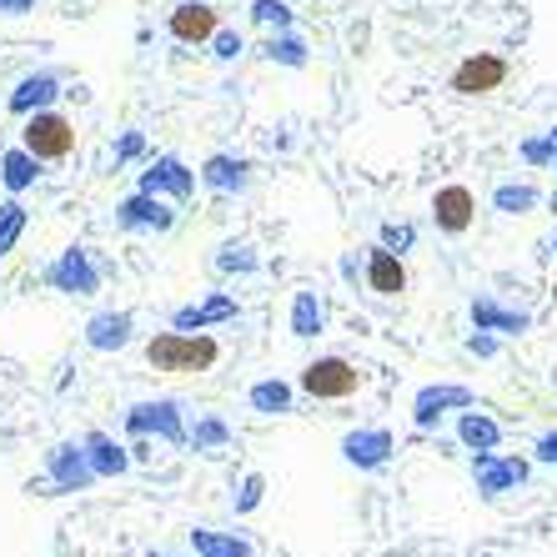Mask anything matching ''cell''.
<instances>
[{
    "label": "cell",
    "mask_w": 557,
    "mask_h": 557,
    "mask_svg": "<svg viewBox=\"0 0 557 557\" xmlns=\"http://www.w3.org/2000/svg\"><path fill=\"white\" fill-rule=\"evenodd\" d=\"M472 326L478 332H497V337H522L532 326V317L528 311H518V307H503L497 297H472Z\"/></svg>",
    "instance_id": "7"
},
{
    "label": "cell",
    "mask_w": 557,
    "mask_h": 557,
    "mask_svg": "<svg viewBox=\"0 0 557 557\" xmlns=\"http://www.w3.org/2000/svg\"><path fill=\"white\" fill-rule=\"evenodd\" d=\"M467 351H478V357H493V351H497V337H493V332H478V337L467 342Z\"/></svg>",
    "instance_id": "35"
},
{
    "label": "cell",
    "mask_w": 557,
    "mask_h": 557,
    "mask_svg": "<svg viewBox=\"0 0 557 557\" xmlns=\"http://www.w3.org/2000/svg\"><path fill=\"white\" fill-rule=\"evenodd\" d=\"M131 332V317H96L91 322V347H121Z\"/></svg>",
    "instance_id": "25"
},
{
    "label": "cell",
    "mask_w": 557,
    "mask_h": 557,
    "mask_svg": "<svg viewBox=\"0 0 557 557\" xmlns=\"http://www.w3.org/2000/svg\"><path fill=\"white\" fill-rule=\"evenodd\" d=\"M322 322H326L322 297H317V292H297V301H292V332H297V337H317Z\"/></svg>",
    "instance_id": "16"
},
{
    "label": "cell",
    "mask_w": 557,
    "mask_h": 557,
    "mask_svg": "<svg viewBox=\"0 0 557 557\" xmlns=\"http://www.w3.org/2000/svg\"><path fill=\"white\" fill-rule=\"evenodd\" d=\"M196 437H201V442H221V437H226V432H221L216 422H207V428H196Z\"/></svg>",
    "instance_id": "38"
},
{
    "label": "cell",
    "mask_w": 557,
    "mask_h": 557,
    "mask_svg": "<svg viewBox=\"0 0 557 557\" xmlns=\"http://www.w3.org/2000/svg\"><path fill=\"white\" fill-rule=\"evenodd\" d=\"M201 182L216 186V191H236V186H247V161H232V156H211L207 171H201Z\"/></svg>",
    "instance_id": "17"
},
{
    "label": "cell",
    "mask_w": 557,
    "mask_h": 557,
    "mask_svg": "<svg viewBox=\"0 0 557 557\" xmlns=\"http://www.w3.org/2000/svg\"><path fill=\"white\" fill-rule=\"evenodd\" d=\"M522 161H528V166H557L553 136H532V141H522Z\"/></svg>",
    "instance_id": "29"
},
{
    "label": "cell",
    "mask_w": 557,
    "mask_h": 557,
    "mask_svg": "<svg viewBox=\"0 0 557 557\" xmlns=\"http://www.w3.org/2000/svg\"><path fill=\"white\" fill-rule=\"evenodd\" d=\"M257 503H261V478H247V493H242V503L236 507L247 512V507H257Z\"/></svg>",
    "instance_id": "36"
},
{
    "label": "cell",
    "mask_w": 557,
    "mask_h": 557,
    "mask_svg": "<svg viewBox=\"0 0 557 557\" xmlns=\"http://www.w3.org/2000/svg\"><path fill=\"white\" fill-rule=\"evenodd\" d=\"M221 347L211 337H186V332H166V337L146 342V362L156 372H207L216 367Z\"/></svg>",
    "instance_id": "1"
},
{
    "label": "cell",
    "mask_w": 557,
    "mask_h": 557,
    "mask_svg": "<svg viewBox=\"0 0 557 557\" xmlns=\"http://www.w3.org/2000/svg\"><path fill=\"white\" fill-rule=\"evenodd\" d=\"M547 136H553V146H557V126H547Z\"/></svg>",
    "instance_id": "39"
},
{
    "label": "cell",
    "mask_w": 557,
    "mask_h": 557,
    "mask_svg": "<svg viewBox=\"0 0 557 557\" xmlns=\"http://www.w3.org/2000/svg\"><path fill=\"white\" fill-rule=\"evenodd\" d=\"M232 301L226 297H216V301H207V307H186L182 317H176V326H207V322H221V317H232Z\"/></svg>",
    "instance_id": "26"
},
{
    "label": "cell",
    "mask_w": 557,
    "mask_h": 557,
    "mask_svg": "<svg viewBox=\"0 0 557 557\" xmlns=\"http://www.w3.org/2000/svg\"><path fill=\"white\" fill-rule=\"evenodd\" d=\"M532 457H537V462H547V467H557V432H543V437H537V447H532Z\"/></svg>",
    "instance_id": "34"
},
{
    "label": "cell",
    "mask_w": 557,
    "mask_h": 557,
    "mask_svg": "<svg viewBox=\"0 0 557 557\" xmlns=\"http://www.w3.org/2000/svg\"><path fill=\"white\" fill-rule=\"evenodd\" d=\"M553 251H557V232H553Z\"/></svg>",
    "instance_id": "40"
},
{
    "label": "cell",
    "mask_w": 557,
    "mask_h": 557,
    "mask_svg": "<svg viewBox=\"0 0 557 557\" xmlns=\"http://www.w3.org/2000/svg\"><path fill=\"white\" fill-rule=\"evenodd\" d=\"M51 96H55V76H26L21 86H15V96H11V111L26 116L30 106H46Z\"/></svg>",
    "instance_id": "20"
},
{
    "label": "cell",
    "mask_w": 557,
    "mask_h": 557,
    "mask_svg": "<svg viewBox=\"0 0 557 557\" xmlns=\"http://www.w3.org/2000/svg\"><path fill=\"white\" fill-rule=\"evenodd\" d=\"M216 55L221 61H236L242 55V36L236 30H216Z\"/></svg>",
    "instance_id": "33"
},
{
    "label": "cell",
    "mask_w": 557,
    "mask_h": 557,
    "mask_svg": "<svg viewBox=\"0 0 557 557\" xmlns=\"http://www.w3.org/2000/svg\"><path fill=\"white\" fill-rule=\"evenodd\" d=\"M36 0H0V15H26Z\"/></svg>",
    "instance_id": "37"
},
{
    "label": "cell",
    "mask_w": 557,
    "mask_h": 557,
    "mask_svg": "<svg viewBox=\"0 0 557 557\" xmlns=\"http://www.w3.org/2000/svg\"><path fill=\"white\" fill-rule=\"evenodd\" d=\"M191 171L182 166V161H176V156H161V161H156L151 171H146V191H176V196H186L191 191Z\"/></svg>",
    "instance_id": "14"
},
{
    "label": "cell",
    "mask_w": 557,
    "mask_h": 557,
    "mask_svg": "<svg viewBox=\"0 0 557 557\" xmlns=\"http://www.w3.org/2000/svg\"><path fill=\"white\" fill-rule=\"evenodd\" d=\"M55 282L65 286V292H96V272H91V261L81 257V251H65V261L55 267Z\"/></svg>",
    "instance_id": "19"
},
{
    "label": "cell",
    "mask_w": 557,
    "mask_h": 557,
    "mask_svg": "<svg viewBox=\"0 0 557 557\" xmlns=\"http://www.w3.org/2000/svg\"><path fill=\"white\" fill-rule=\"evenodd\" d=\"M412 242H417L412 226H382V247H392L397 257H403V251H412Z\"/></svg>",
    "instance_id": "32"
},
{
    "label": "cell",
    "mask_w": 557,
    "mask_h": 557,
    "mask_svg": "<svg viewBox=\"0 0 557 557\" xmlns=\"http://www.w3.org/2000/svg\"><path fill=\"white\" fill-rule=\"evenodd\" d=\"M507 71H512V65H507L497 51H478L453 71V91L457 96H493L507 86Z\"/></svg>",
    "instance_id": "4"
},
{
    "label": "cell",
    "mask_w": 557,
    "mask_h": 557,
    "mask_svg": "<svg viewBox=\"0 0 557 557\" xmlns=\"http://www.w3.org/2000/svg\"><path fill=\"white\" fill-rule=\"evenodd\" d=\"M121 226H156V232H166L171 211L156 201V191H141V196H131L126 207H121Z\"/></svg>",
    "instance_id": "13"
},
{
    "label": "cell",
    "mask_w": 557,
    "mask_h": 557,
    "mask_svg": "<svg viewBox=\"0 0 557 557\" xmlns=\"http://www.w3.org/2000/svg\"><path fill=\"white\" fill-rule=\"evenodd\" d=\"M36 161H40V156H30V151H5V161H0V171H5V186H11V191H26V186L40 176Z\"/></svg>",
    "instance_id": "21"
},
{
    "label": "cell",
    "mask_w": 557,
    "mask_h": 557,
    "mask_svg": "<svg viewBox=\"0 0 557 557\" xmlns=\"http://www.w3.org/2000/svg\"><path fill=\"white\" fill-rule=\"evenodd\" d=\"M532 467L522 457H497V453H472V482L482 497H507L528 482Z\"/></svg>",
    "instance_id": "3"
},
{
    "label": "cell",
    "mask_w": 557,
    "mask_h": 557,
    "mask_svg": "<svg viewBox=\"0 0 557 557\" xmlns=\"http://www.w3.org/2000/svg\"><path fill=\"white\" fill-rule=\"evenodd\" d=\"M251 407H257V412H286V407H292V387H286V382H257V387H251Z\"/></svg>",
    "instance_id": "23"
},
{
    "label": "cell",
    "mask_w": 557,
    "mask_h": 557,
    "mask_svg": "<svg viewBox=\"0 0 557 557\" xmlns=\"http://www.w3.org/2000/svg\"><path fill=\"white\" fill-rule=\"evenodd\" d=\"M21 226H26V211L15 207H0V257H5V251L15 247V236H21Z\"/></svg>",
    "instance_id": "28"
},
{
    "label": "cell",
    "mask_w": 557,
    "mask_h": 557,
    "mask_svg": "<svg viewBox=\"0 0 557 557\" xmlns=\"http://www.w3.org/2000/svg\"><path fill=\"white\" fill-rule=\"evenodd\" d=\"M171 412H176V407H171V403H161V407H136V412H131V432H146V428H156V432H161V437H171V442H176V437H182V422H176V417H171Z\"/></svg>",
    "instance_id": "18"
},
{
    "label": "cell",
    "mask_w": 557,
    "mask_h": 557,
    "mask_svg": "<svg viewBox=\"0 0 557 557\" xmlns=\"http://www.w3.org/2000/svg\"><path fill=\"white\" fill-rule=\"evenodd\" d=\"M457 442H462L467 453H497V442H503V428H497L487 412L467 407V412L457 417Z\"/></svg>",
    "instance_id": "12"
},
{
    "label": "cell",
    "mask_w": 557,
    "mask_h": 557,
    "mask_svg": "<svg viewBox=\"0 0 557 557\" xmlns=\"http://www.w3.org/2000/svg\"><path fill=\"white\" fill-rule=\"evenodd\" d=\"M267 55H272V61H282V65H292V71H301V65H307V46H301L297 36H272Z\"/></svg>",
    "instance_id": "27"
},
{
    "label": "cell",
    "mask_w": 557,
    "mask_h": 557,
    "mask_svg": "<svg viewBox=\"0 0 557 557\" xmlns=\"http://www.w3.org/2000/svg\"><path fill=\"white\" fill-rule=\"evenodd\" d=\"M342 453H347L351 467H382L392 457V432L387 428H362V432H351L347 442H342Z\"/></svg>",
    "instance_id": "10"
},
{
    "label": "cell",
    "mask_w": 557,
    "mask_h": 557,
    "mask_svg": "<svg viewBox=\"0 0 557 557\" xmlns=\"http://www.w3.org/2000/svg\"><path fill=\"white\" fill-rule=\"evenodd\" d=\"M221 30V21H216V11H211L207 0H186L182 11H171V36L176 40H211Z\"/></svg>",
    "instance_id": "11"
},
{
    "label": "cell",
    "mask_w": 557,
    "mask_h": 557,
    "mask_svg": "<svg viewBox=\"0 0 557 557\" xmlns=\"http://www.w3.org/2000/svg\"><path fill=\"white\" fill-rule=\"evenodd\" d=\"M91 453H96V467H101V472H121V467H126V453L111 447L106 437H91Z\"/></svg>",
    "instance_id": "31"
},
{
    "label": "cell",
    "mask_w": 557,
    "mask_h": 557,
    "mask_svg": "<svg viewBox=\"0 0 557 557\" xmlns=\"http://www.w3.org/2000/svg\"><path fill=\"white\" fill-rule=\"evenodd\" d=\"M537 201H543V191L528 182H503L493 191V207L503 211V216H528V211H537Z\"/></svg>",
    "instance_id": "15"
},
{
    "label": "cell",
    "mask_w": 557,
    "mask_h": 557,
    "mask_svg": "<svg viewBox=\"0 0 557 557\" xmlns=\"http://www.w3.org/2000/svg\"><path fill=\"white\" fill-rule=\"evenodd\" d=\"M367 286H372L376 297H397V292H407V267L392 247H372V257H367Z\"/></svg>",
    "instance_id": "9"
},
{
    "label": "cell",
    "mask_w": 557,
    "mask_h": 557,
    "mask_svg": "<svg viewBox=\"0 0 557 557\" xmlns=\"http://www.w3.org/2000/svg\"><path fill=\"white\" fill-rule=\"evenodd\" d=\"M432 216H437V226L447 236H462L472 221H478V196L467 191V186H442L437 196H432Z\"/></svg>",
    "instance_id": "6"
},
{
    "label": "cell",
    "mask_w": 557,
    "mask_h": 557,
    "mask_svg": "<svg viewBox=\"0 0 557 557\" xmlns=\"http://www.w3.org/2000/svg\"><path fill=\"white\" fill-rule=\"evenodd\" d=\"M357 387H362V372H357L347 357H317V362L301 372V392H307V397H322V403L351 397Z\"/></svg>",
    "instance_id": "2"
},
{
    "label": "cell",
    "mask_w": 557,
    "mask_h": 557,
    "mask_svg": "<svg viewBox=\"0 0 557 557\" xmlns=\"http://www.w3.org/2000/svg\"><path fill=\"white\" fill-rule=\"evenodd\" d=\"M196 553L207 557H251V547L242 537H216V532H196Z\"/></svg>",
    "instance_id": "24"
},
{
    "label": "cell",
    "mask_w": 557,
    "mask_h": 557,
    "mask_svg": "<svg viewBox=\"0 0 557 557\" xmlns=\"http://www.w3.org/2000/svg\"><path fill=\"white\" fill-rule=\"evenodd\" d=\"M467 412V407H478V397H472V392L467 387H453V382H442V387H422L417 392V428H437V417L442 412Z\"/></svg>",
    "instance_id": "8"
},
{
    "label": "cell",
    "mask_w": 557,
    "mask_h": 557,
    "mask_svg": "<svg viewBox=\"0 0 557 557\" xmlns=\"http://www.w3.org/2000/svg\"><path fill=\"white\" fill-rule=\"evenodd\" d=\"M51 472H55V482H61V487H76V482L91 478V472H86V457H81L76 447H61V453L51 457Z\"/></svg>",
    "instance_id": "22"
},
{
    "label": "cell",
    "mask_w": 557,
    "mask_h": 557,
    "mask_svg": "<svg viewBox=\"0 0 557 557\" xmlns=\"http://www.w3.org/2000/svg\"><path fill=\"white\" fill-rule=\"evenodd\" d=\"M251 15H257L261 26H276V30L292 26V11H286L282 0H257V5H251Z\"/></svg>",
    "instance_id": "30"
},
{
    "label": "cell",
    "mask_w": 557,
    "mask_h": 557,
    "mask_svg": "<svg viewBox=\"0 0 557 557\" xmlns=\"http://www.w3.org/2000/svg\"><path fill=\"white\" fill-rule=\"evenodd\" d=\"M26 151L40 161H61V156L76 151V126L65 116H51V111H36L26 121Z\"/></svg>",
    "instance_id": "5"
}]
</instances>
